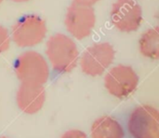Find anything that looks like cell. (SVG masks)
I'll return each mask as SVG.
<instances>
[{
	"label": "cell",
	"instance_id": "obj_9",
	"mask_svg": "<svg viewBox=\"0 0 159 138\" xmlns=\"http://www.w3.org/2000/svg\"><path fill=\"white\" fill-rule=\"evenodd\" d=\"M46 101V91L43 85L20 82L16 95L18 107L25 114L34 115L39 112Z\"/></svg>",
	"mask_w": 159,
	"mask_h": 138
},
{
	"label": "cell",
	"instance_id": "obj_4",
	"mask_svg": "<svg viewBox=\"0 0 159 138\" xmlns=\"http://www.w3.org/2000/svg\"><path fill=\"white\" fill-rule=\"evenodd\" d=\"M47 33L45 21L38 15L29 14L21 17L12 27L11 36L20 48L34 47L41 43Z\"/></svg>",
	"mask_w": 159,
	"mask_h": 138
},
{
	"label": "cell",
	"instance_id": "obj_10",
	"mask_svg": "<svg viewBox=\"0 0 159 138\" xmlns=\"http://www.w3.org/2000/svg\"><path fill=\"white\" fill-rule=\"evenodd\" d=\"M90 137L125 138V131L117 120L110 116H102L92 123Z\"/></svg>",
	"mask_w": 159,
	"mask_h": 138
},
{
	"label": "cell",
	"instance_id": "obj_12",
	"mask_svg": "<svg viewBox=\"0 0 159 138\" xmlns=\"http://www.w3.org/2000/svg\"><path fill=\"white\" fill-rule=\"evenodd\" d=\"M10 45V36L8 31L0 25V54L8 50Z\"/></svg>",
	"mask_w": 159,
	"mask_h": 138
},
{
	"label": "cell",
	"instance_id": "obj_14",
	"mask_svg": "<svg viewBox=\"0 0 159 138\" xmlns=\"http://www.w3.org/2000/svg\"><path fill=\"white\" fill-rule=\"evenodd\" d=\"M73 1H74V3L78 4V5L87 6V7H92L93 5H95L100 0H73Z\"/></svg>",
	"mask_w": 159,
	"mask_h": 138
},
{
	"label": "cell",
	"instance_id": "obj_17",
	"mask_svg": "<svg viewBox=\"0 0 159 138\" xmlns=\"http://www.w3.org/2000/svg\"><path fill=\"white\" fill-rule=\"evenodd\" d=\"M2 1H3V0H0V3H1V2H2Z\"/></svg>",
	"mask_w": 159,
	"mask_h": 138
},
{
	"label": "cell",
	"instance_id": "obj_3",
	"mask_svg": "<svg viewBox=\"0 0 159 138\" xmlns=\"http://www.w3.org/2000/svg\"><path fill=\"white\" fill-rule=\"evenodd\" d=\"M128 131L132 138H159V112L150 105L137 107L128 120Z\"/></svg>",
	"mask_w": 159,
	"mask_h": 138
},
{
	"label": "cell",
	"instance_id": "obj_8",
	"mask_svg": "<svg viewBox=\"0 0 159 138\" xmlns=\"http://www.w3.org/2000/svg\"><path fill=\"white\" fill-rule=\"evenodd\" d=\"M64 22L68 32L76 39L81 40L89 36L95 26L94 9L91 7L73 3L67 9Z\"/></svg>",
	"mask_w": 159,
	"mask_h": 138
},
{
	"label": "cell",
	"instance_id": "obj_2",
	"mask_svg": "<svg viewBox=\"0 0 159 138\" xmlns=\"http://www.w3.org/2000/svg\"><path fill=\"white\" fill-rule=\"evenodd\" d=\"M14 72L20 82L44 85L49 78V67L40 53L28 50L21 53L15 61Z\"/></svg>",
	"mask_w": 159,
	"mask_h": 138
},
{
	"label": "cell",
	"instance_id": "obj_15",
	"mask_svg": "<svg viewBox=\"0 0 159 138\" xmlns=\"http://www.w3.org/2000/svg\"><path fill=\"white\" fill-rule=\"evenodd\" d=\"M11 1L17 2V3H23V2H27V1H30V0H11Z\"/></svg>",
	"mask_w": 159,
	"mask_h": 138
},
{
	"label": "cell",
	"instance_id": "obj_1",
	"mask_svg": "<svg viewBox=\"0 0 159 138\" xmlns=\"http://www.w3.org/2000/svg\"><path fill=\"white\" fill-rule=\"evenodd\" d=\"M46 53L53 70L59 74L72 72L76 67L79 59L76 44L63 34H56L49 37Z\"/></svg>",
	"mask_w": 159,
	"mask_h": 138
},
{
	"label": "cell",
	"instance_id": "obj_11",
	"mask_svg": "<svg viewBox=\"0 0 159 138\" xmlns=\"http://www.w3.org/2000/svg\"><path fill=\"white\" fill-rule=\"evenodd\" d=\"M141 53L149 59H159V29L155 26L143 33L139 40Z\"/></svg>",
	"mask_w": 159,
	"mask_h": 138
},
{
	"label": "cell",
	"instance_id": "obj_16",
	"mask_svg": "<svg viewBox=\"0 0 159 138\" xmlns=\"http://www.w3.org/2000/svg\"><path fill=\"white\" fill-rule=\"evenodd\" d=\"M0 138H9V137H7V136H0Z\"/></svg>",
	"mask_w": 159,
	"mask_h": 138
},
{
	"label": "cell",
	"instance_id": "obj_13",
	"mask_svg": "<svg viewBox=\"0 0 159 138\" xmlns=\"http://www.w3.org/2000/svg\"><path fill=\"white\" fill-rule=\"evenodd\" d=\"M61 138H89L87 134L84 133L81 130H77V129H73V130H69L67 132H65Z\"/></svg>",
	"mask_w": 159,
	"mask_h": 138
},
{
	"label": "cell",
	"instance_id": "obj_6",
	"mask_svg": "<svg viewBox=\"0 0 159 138\" xmlns=\"http://www.w3.org/2000/svg\"><path fill=\"white\" fill-rule=\"evenodd\" d=\"M116 51L110 43H98L89 47L80 58L82 72L90 77L102 76L115 60Z\"/></svg>",
	"mask_w": 159,
	"mask_h": 138
},
{
	"label": "cell",
	"instance_id": "obj_5",
	"mask_svg": "<svg viewBox=\"0 0 159 138\" xmlns=\"http://www.w3.org/2000/svg\"><path fill=\"white\" fill-rule=\"evenodd\" d=\"M139 76L129 65L118 64L109 70L104 78V87L108 93L123 99L132 94L138 88Z\"/></svg>",
	"mask_w": 159,
	"mask_h": 138
},
{
	"label": "cell",
	"instance_id": "obj_7",
	"mask_svg": "<svg viewBox=\"0 0 159 138\" xmlns=\"http://www.w3.org/2000/svg\"><path fill=\"white\" fill-rule=\"evenodd\" d=\"M110 18L112 23L121 32L137 31L143 21V10L135 0H117L113 4Z\"/></svg>",
	"mask_w": 159,
	"mask_h": 138
}]
</instances>
